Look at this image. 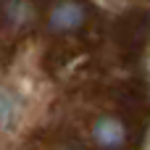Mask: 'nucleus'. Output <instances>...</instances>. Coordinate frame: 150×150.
Listing matches in <instances>:
<instances>
[{
    "label": "nucleus",
    "instance_id": "obj_1",
    "mask_svg": "<svg viewBox=\"0 0 150 150\" xmlns=\"http://www.w3.org/2000/svg\"><path fill=\"white\" fill-rule=\"evenodd\" d=\"M90 140L98 150H127L132 132L127 127V121L116 113H103L92 121L90 127Z\"/></svg>",
    "mask_w": 150,
    "mask_h": 150
},
{
    "label": "nucleus",
    "instance_id": "obj_3",
    "mask_svg": "<svg viewBox=\"0 0 150 150\" xmlns=\"http://www.w3.org/2000/svg\"><path fill=\"white\" fill-rule=\"evenodd\" d=\"M3 21L11 29H26L34 21V5L29 0H5L3 3Z\"/></svg>",
    "mask_w": 150,
    "mask_h": 150
},
{
    "label": "nucleus",
    "instance_id": "obj_2",
    "mask_svg": "<svg viewBox=\"0 0 150 150\" xmlns=\"http://www.w3.org/2000/svg\"><path fill=\"white\" fill-rule=\"evenodd\" d=\"M90 18V5L82 0H58L50 8L47 26L53 32H76L87 24Z\"/></svg>",
    "mask_w": 150,
    "mask_h": 150
},
{
    "label": "nucleus",
    "instance_id": "obj_4",
    "mask_svg": "<svg viewBox=\"0 0 150 150\" xmlns=\"http://www.w3.org/2000/svg\"><path fill=\"white\" fill-rule=\"evenodd\" d=\"M21 111V100L8 87H0V127H11Z\"/></svg>",
    "mask_w": 150,
    "mask_h": 150
}]
</instances>
